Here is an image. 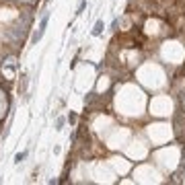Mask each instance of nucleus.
<instances>
[{
	"label": "nucleus",
	"instance_id": "1",
	"mask_svg": "<svg viewBox=\"0 0 185 185\" xmlns=\"http://www.w3.org/2000/svg\"><path fill=\"white\" fill-rule=\"evenodd\" d=\"M175 138L179 142H183L185 144V115L183 113H177L175 115Z\"/></svg>",
	"mask_w": 185,
	"mask_h": 185
},
{
	"label": "nucleus",
	"instance_id": "2",
	"mask_svg": "<svg viewBox=\"0 0 185 185\" xmlns=\"http://www.w3.org/2000/svg\"><path fill=\"white\" fill-rule=\"evenodd\" d=\"M48 21H50V12H43V17H41V21H39V27H37V31H35V33H33V37H31V41H33V43H37V41L43 37L45 27H48Z\"/></svg>",
	"mask_w": 185,
	"mask_h": 185
},
{
	"label": "nucleus",
	"instance_id": "3",
	"mask_svg": "<svg viewBox=\"0 0 185 185\" xmlns=\"http://www.w3.org/2000/svg\"><path fill=\"white\" fill-rule=\"evenodd\" d=\"M103 29H105L103 21H97V23H95V27H92V35H95V37H99V35L103 33Z\"/></svg>",
	"mask_w": 185,
	"mask_h": 185
},
{
	"label": "nucleus",
	"instance_id": "4",
	"mask_svg": "<svg viewBox=\"0 0 185 185\" xmlns=\"http://www.w3.org/2000/svg\"><path fill=\"white\" fill-rule=\"evenodd\" d=\"M25 158H27V150H23V152H19V154L14 156V163H17V165H21Z\"/></svg>",
	"mask_w": 185,
	"mask_h": 185
},
{
	"label": "nucleus",
	"instance_id": "5",
	"mask_svg": "<svg viewBox=\"0 0 185 185\" xmlns=\"http://www.w3.org/2000/svg\"><path fill=\"white\" fill-rule=\"evenodd\" d=\"M64 124H66V119H64V117H58V121H56V128H58V130H62V126H64Z\"/></svg>",
	"mask_w": 185,
	"mask_h": 185
},
{
	"label": "nucleus",
	"instance_id": "6",
	"mask_svg": "<svg viewBox=\"0 0 185 185\" xmlns=\"http://www.w3.org/2000/svg\"><path fill=\"white\" fill-rule=\"evenodd\" d=\"M68 121L74 124V121H76V113H70V115H68Z\"/></svg>",
	"mask_w": 185,
	"mask_h": 185
},
{
	"label": "nucleus",
	"instance_id": "7",
	"mask_svg": "<svg viewBox=\"0 0 185 185\" xmlns=\"http://www.w3.org/2000/svg\"><path fill=\"white\" fill-rule=\"evenodd\" d=\"M84 8H86V2H80V6H78V12H76V14H80Z\"/></svg>",
	"mask_w": 185,
	"mask_h": 185
},
{
	"label": "nucleus",
	"instance_id": "8",
	"mask_svg": "<svg viewBox=\"0 0 185 185\" xmlns=\"http://www.w3.org/2000/svg\"><path fill=\"white\" fill-rule=\"evenodd\" d=\"M45 2H50V0H45Z\"/></svg>",
	"mask_w": 185,
	"mask_h": 185
}]
</instances>
